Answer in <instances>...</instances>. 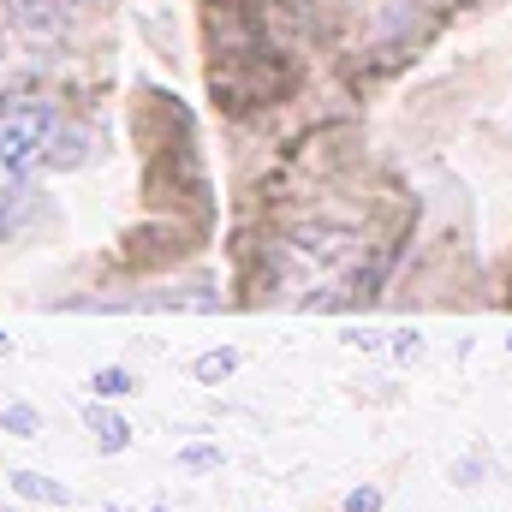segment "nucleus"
<instances>
[{"label": "nucleus", "mask_w": 512, "mask_h": 512, "mask_svg": "<svg viewBox=\"0 0 512 512\" xmlns=\"http://www.w3.org/2000/svg\"><path fill=\"white\" fill-rule=\"evenodd\" d=\"M78 161V126L42 102V96H12L0 102V215L24 197V185L48 167Z\"/></svg>", "instance_id": "obj_1"}, {"label": "nucleus", "mask_w": 512, "mask_h": 512, "mask_svg": "<svg viewBox=\"0 0 512 512\" xmlns=\"http://www.w3.org/2000/svg\"><path fill=\"white\" fill-rule=\"evenodd\" d=\"M12 495L42 501V507H72V489L54 483V477H42V471H12Z\"/></svg>", "instance_id": "obj_2"}, {"label": "nucleus", "mask_w": 512, "mask_h": 512, "mask_svg": "<svg viewBox=\"0 0 512 512\" xmlns=\"http://www.w3.org/2000/svg\"><path fill=\"white\" fill-rule=\"evenodd\" d=\"M84 423H90V435H96L108 453H120V447L131 441V429H126V417H120V411H102V405H96V411H84Z\"/></svg>", "instance_id": "obj_3"}, {"label": "nucleus", "mask_w": 512, "mask_h": 512, "mask_svg": "<svg viewBox=\"0 0 512 512\" xmlns=\"http://www.w3.org/2000/svg\"><path fill=\"white\" fill-rule=\"evenodd\" d=\"M233 370H239V352H233V346H215V352H203V358L191 364L197 382H227Z\"/></svg>", "instance_id": "obj_4"}, {"label": "nucleus", "mask_w": 512, "mask_h": 512, "mask_svg": "<svg viewBox=\"0 0 512 512\" xmlns=\"http://www.w3.org/2000/svg\"><path fill=\"white\" fill-rule=\"evenodd\" d=\"M0 423H6V429H18V435H36V429H42V417H36L30 405H6V411H0Z\"/></svg>", "instance_id": "obj_5"}, {"label": "nucleus", "mask_w": 512, "mask_h": 512, "mask_svg": "<svg viewBox=\"0 0 512 512\" xmlns=\"http://www.w3.org/2000/svg\"><path fill=\"white\" fill-rule=\"evenodd\" d=\"M179 465H185V471H215V465H221V453H215L209 441H197V447H185V453H179Z\"/></svg>", "instance_id": "obj_6"}, {"label": "nucleus", "mask_w": 512, "mask_h": 512, "mask_svg": "<svg viewBox=\"0 0 512 512\" xmlns=\"http://www.w3.org/2000/svg\"><path fill=\"white\" fill-rule=\"evenodd\" d=\"M346 512H382V489H352L346 495Z\"/></svg>", "instance_id": "obj_7"}, {"label": "nucleus", "mask_w": 512, "mask_h": 512, "mask_svg": "<svg viewBox=\"0 0 512 512\" xmlns=\"http://www.w3.org/2000/svg\"><path fill=\"white\" fill-rule=\"evenodd\" d=\"M131 376H120V370H108V376H96V393H126Z\"/></svg>", "instance_id": "obj_8"}, {"label": "nucleus", "mask_w": 512, "mask_h": 512, "mask_svg": "<svg viewBox=\"0 0 512 512\" xmlns=\"http://www.w3.org/2000/svg\"><path fill=\"white\" fill-rule=\"evenodd\" d=\"M108 512H126V507H108Z\"/></svg>", "instance_id": "obj_9"}, {"label": "nucleus", "mask_w": 512, "mask_h": 512, "mask_svg": "<svg viewBox=\"0 0 512 512\" xmlns=\"http://www.w3.org/2000/svg\"><path fill=\"white\" fill-rule=\"evenodd\" d=\"M0 512H12V507H0Z\"/></svg>", "instance_id": "obj_10"}]
</instances>
